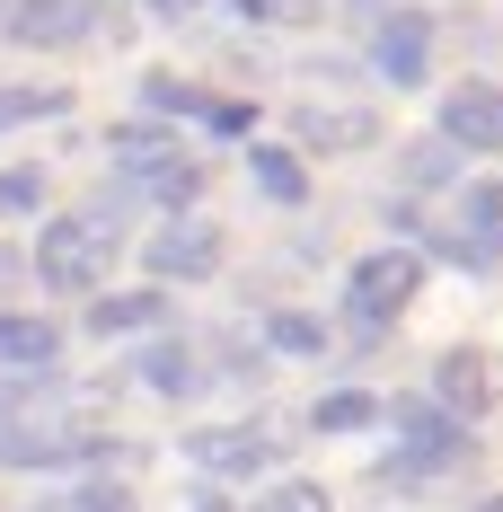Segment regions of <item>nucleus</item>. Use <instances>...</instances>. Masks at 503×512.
<instances>
[{"label": "nucleus", "mask_w": 503, "mask_h": 512, "mask_svg": "<svg viewBox=\"0 0 503 512\" xmlns=\"http://www.w3.org/2000/svg\"><path fill=\"white\" fill-rule=\"evenodd\" d=\"M415 292H424V256H415V248H371V256L345 274L353 327H389V318H398Z\"/></svg>", "instance_id": "1"}, {"label": "nucleus", "mask_w": 503, "mask_h": 512, "mask_svg": "<svg viewBox=\"0 0 503 512\" xmlns=\"http://www.w3.org/2000/svg\"><path fill=\"white\" fill-rule=\"evenodd\" d=\"M106 239L89 212H62V221H45V239H36V274H45V292H98L106 274Z\"/></svg>", "instance_id": "2"}, {"label": "nucleus", "mask_w": 503, "mask_h": 512, "mask_svg": "<svg viewBox=\"0 0 503 512\" xmlns=\"http://www.w3.org/2000/svg\"><path fill=\"white\" fill-rule=\"evenodd\" d=\"M468 460V424L433 407V398H406L398 407V477H442Z\"/></svg>", "instance_id": "3"}, {"label": "nucleus", "mask_w": 503, "mask_h": 512, "mask_svg": "<svg viewBox=\"0 0 503 512\" xmlns=\"http://www.w3.org/2000/svg\"><path fill=\"white\" fill-rule=\"evenodd\" d=\"M142 256H151L159 283H203V274H221V221H203V212H168Z\"/></svg>", "instance_id": "4"}, {"label": "nucleus", "mask_w": 503, "mask_h": 512, "mask_svg": "<svg viewBox=\"0 0 503 512\" xmlns=\"http://www.w3.org/2000/svg\"><path fill=\"white\" fill-rule=\"evenodd\" d=\"M433 124H442V142L451 151H503V80H459L451 98L433 106Z\"/></svg>", "instance_id": "5"}, {"label": "nucleus", "mask_w": 503, "mask_h": 512, "mask_svg": "<svg viewBox=\"0 0 503 512\" xmlns=\"http://www.w3.org/2000/svg\"><path fill=\"white\" fill-rule=\"evenodd\" d=\"M371 62H380L389 89H424L433 80V18L424 9H389L380 36H371Z\"/></svg>", "instance_id": "6"}, {"label": "nucleus", "mask_w": 503, "mask_h": 512, "mask_svg": "<svg viewBox=\"0 0 503 512\" xmlns=\"http://www.w3.org/2000/svg\"><path fill=\"white\" fill-rule=\"evenodd\" d=\"M495 398H503V389H495V362L477 354V345H451V354L433 362V407L451 415V424H477Z\"/></svg>", "instance_id": "7"}, {"label": "nucleus", "mask_w": 503, "mask_h": 512, "mask_svg": "<svg viewBox=\"0 0 503 512\" xmlns=\"http://www.w3.org/2000/svg\"><path fill=\"white\" fill-rule=\"evenodd\" d=\"M292 133H301L309 151H371V142H380V115H371V106L309 98V106H292Z\"/></svg>", "instance_id": "8"}, {"label": "nucleus", "mask_w": 503, "mask_h": 512, "mask_svg": "<svg viewBox=\"0 0 503 512\" xmlns=\"http://www.w3.org/2000/svg\"><path fill=\"white\" fill-rule=\"evenodd\" d=\"M53 362H62V327L9 309V318H0V380H45Z\"/></svg>", "instance_id": "9"}, {"label": "nucleus", "mask_w": 503, "mask_h": 512, "mask_svg": "<svg viewBox=\"0 0 503 512\" xmlns=\"http://www.w3.org/2000/svg\"><path fill=\"white\" fill-rule=\"evenodd\" d=\"M0 27L18 45H80L89 36V0H0Z\"/></svg>", "instance_id": "10"}, {"label": "nucleus", "mask_w": 503, "mask_h": 512, "mask_svg": "<svg viewBox=\"0 0 503 512\" xmlns=\"http://www.w3.org/2000/svg\"><path fill=\"white\" fill-rule=\"evenodd\" d=\"M195 460L212 477H256V468L274 460V433L265 424H221V433H195Z\"/></svg>", "instance_id": "11"}, {"label": "nucleus", "mask_w": 503, "mask_h": 512, "mask_svg": "<svg viewBox=\"0 0 503 512\" xmlns=\"http://www.w3.org/2000/svg\"><path fill=\"white\" fill-rule=\"evenodd\" d=\"M133 195H151L159 212H195L203 204V168L186 151H168V159H151V168H133Z\"/></svg>", "instance_id": "12"}, {"label": "nucleus", "mask_w": 503, "mask_h": 512, "mask_svg": "<svg viewBox=\"0 0 503 512\" xmlns=\"http://www.w3.org/2000/svg\"><path fill=\"white\" fill-rule=\"evenodd\" d=\"M142 389H159V398H195V389H203L195 345H177V336H151V345H142Z\"/></svg>", "instance_id": "13"}, {"label": "nucleus", "mask_w": 503, "mask_h": 512, "mask_svg": "<svg viewBox=\"0 0 503 512\" xmlns=\"http://www.w3.org/2000/svg\"><path fill=\"white\" fill-rule=\"evenodd\" d=\"M159 318H168L159 292H98V301H89V336H142Z\"/></svg>", "instance_id": "14"}, {"label": "nucleus", "mask_w": 503, "mask_h": 512, "mask_svg": "<svg viewBox=\"0 0 503 512\" xmlns=\"http://www.w3.org/2000/svg\"><path fill=\"white\" fill-rule=\"evenodd\" d=\"M248 177H256V195H265V204H301V195H309L301 151H283V142H256V151H248Z\"/></svg>", "instance_id": "15"}, {"label": "nucleus", "mask_w": 503, "mask_h": 512, "mask_svg": "<svg viewBox=\"0 0 503 512\" xmlns=\"http://www.w3.org/2000/svg\"><path fill=\"white\" fill-rule=\"evenodd\" d=\"M371 415H380V398H371V389H327V398L309 407V424H318V433H362Z\"/></svg>", "instance_id": "16"}, {"label": "nucleus", "mask_w": 503, "mask_h": 512, "mask_svg": "<svg viewBox=\"0 0 503 512\" xmlns=\"http://www.w3.org/2000/svg\"><path fill=\"white\" fill-rule=\"evenodd\" d=\"M18 212H45V168L36 159L0 168V221H18Z\"/></svg>", "instance_id": "17"}, {"label": "nucleus", "mask_w": 503, "mask_h": 512, "mask_svg": "<svg viewBox=\"0 0 503 512\" xmlns=\"http://www.w3.org/2000/svg\"><path fill=\"white\" fill-rule=\"evenodd\" d=\"M451 177H459L451 142H406V186H451Z\"/></svg>", "instance_id": "18"}, {"label": "nucleus", "mask_w": 503, "mask_h": 512, "mask_svg": "<svg viewBox=\"0 0 503 512\" xmlns=\"http://www.w3.org/2000/svg\"><path fill=\"white\" fill-rule=\"evenodd\" d=\"M62 89H0V133H9V124H45V115H62Z\"/></svg>", "instance_id": "19"}, {"label": "nucleus", "mask_w": 503, "mask_h": 512, "mask_svg": "<svg viewBox=\"0 0 503 512\" xmlns=\"http://www.w3.org/2000/svg\"><path fill=\"white\" fill-rule=\"evenodd\" d=\"M265 336H274V354H318V345H327V327H318V318H301V309H283Z\"/></svg>", "instance_id": "20"}, {"label": "nucleus", "mask_w": 503, "mask_h": 512, "mask_svg": "<svg viewBox=\"0 0 503 512\" xmlns=\"http://www.w3.org/2000/svg\"><path fill=\"white\" fill-rule=\"evenodd\" d=\"M256 512H327V486H309V477H283V486H274Z\"/></svg>", "instance_id": "21"}, {"label": "nucleus", "mask_w": 503, "mask_h": 512, "mask_svg": "<svg viewBox=\"0 0 503 512\" xmlns=\"http://www.w3.org/2000/svg\"><path fill=\"white\" fill-rule=\"evenodd\" d=\"M71 512H133V486H115V477H89V486L71 495Z\"/></svg>", "instance_id": "22"}, {"label": "nucleus", "mask_w": 503, "mask_h": 512, "mask_svg": "<svg viewBox=\"0 0 503 512\" xmlns=\"http://www.w3.org/2000/svg\"><path fill=\"white\" fill-rule=\"evenodd\" d=\"M203 124H212V133H248L256 106H248V98H203Z\"/></svg>", "instance_id": "23"}, {"label": "nucleus", "mask_w": 503, "mask_h": 512, "mask_svg": "<svg viewBox=\"0 0 503 512\" xmlns=\"http://www.w3.org/2000/svg\"><path fill=\"white\" fill-rule=\"evenodd\" d=\"M151 9H159V18H195L203 0H151Z\"/></svg>", "instance_id": "24"}, {"label": "nucleus", "mask_w": 503, "mask_h": 512, "mask_svg": "<svg viewBox=\"0 0 503 512\" xmlns=\"http://www.w3.org/2000/svg\"><path fill=\"white\" fill-rule=\"evenodd\" d=\"M477 512H503V495H486V504H477Z\"/></svg>", "instance_id": "25"}, {"label": "nucleus", "mask_w": 503, "mask_h": 512, "mask_svg": "<svg viewBox=\"0 0 503 512\" xmlns=\"http://www.w3.org/2000/svg\"><path fill=\"white\" fill-rule=\"evenodd\" d=\"M0 274H9V256H0Z\"/></svg>", "instance_id": "26"}, {"label": "nucleus", "mask_w": 503, "mask_h": 512, "mask_svg": "<svg viewBox=\"0 0 503 512\" xmlns=\"http://www.w3.org/2000/svg\"><path fill=\"white\" fill-rule=\"evenodd\" d=\"M353 9H371V0H353Z\"/></svg>", "instance_id": "27"}]
</instances>
